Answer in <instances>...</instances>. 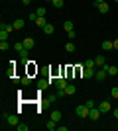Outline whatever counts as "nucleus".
Listing matches in <instances>:
<instances>
[{
  "instance_id": "nucleus-28",
  "label": "nucleus",
  "mask_w": 118,
  "mask_h": 131,
  "mask_svg": "<svg viewBox=\"0 0 118 131\" xmlns=\"http://www.w3.org/2000/svg\"><path fill=\"white\" fill-rule=\"evenodd\" d=\"M22 84H24V86H30V84H32V78H30L28 74H26V77H22Z\"/></svg>"
},
{
  "instance_id": "nucleus-22",
  "label": "nucleus",
  "mask_w": 118,
  "mask_h": 131,
  "mask_svg": "<svg viewBox=\"0 0 118 131\" xmlns=\"http://www.w3.org/2000/svg\"><path fill=\"white\" fill-rule=\"evenodd\" d=\"M53 31H55V27H53V24H47V26L43 27V33H47V35H51Z\"/></svg>"
},
{
  "instance_id": "nucleus-2",
  "label": "nucleus",
  "mask_w": 118,
  "mask_h": 131,
  "mask_svg": "<svg viewBox=\"0 0 118 131\" xmlns=\"http://www.w3.org/2000/svg\"><path fill=\"white\" fill-rule=\"evenodd\" d=\"M89 112H90V108H87V104H81V106L75 108V114L79 117H89Z\"/></svg>"
},
{
  "instance_id": "nucleus-1",
  "label": "nucleus",
  "mask_w": 118,
  "mask_h": 131,
  "mask_svg": "<svg viewBox=\"0 0 118 131\" xmlns=\"http://www.w3.org/2000/svg\"><path fill=\"white\" fill-rule=\"evenodd\" d=\"M2 119H4L8 125H14V127L20 123V119H18V115H16V114H2Z\"/></svg>"
},
{
  "instance_id": "nucleus-14",
  "label": "nucleus",
  "mask_w": 118,
  "mask_h": 131,
  "mask_svg": "<svg viewBox=\"0 0 118 131\" xmlns=\"http://www.w3.org/2000/svg\"><path fill=\"white\" fill-rule=\"evenodd\" d=\"M24 24H26V22H24L22 18H18V20H14V22H12V26H14V29H22Z\"/></svg>"
},
{
  "instance_id": "nucleus-39",
  "label": "nucleus",
  "mask_w": 118,
  "mask_h": 131,
  "mask_svg": "<svg viewBox=\"0 0 118 131\" xmlns=\"http://www.w3.org/2000/svg\"><path fill=\"white\" fill-rule=\"evenodd\" d=\"M114 117L118 119V108H114Z\"/></svg>"
},
{
  "instance_id": "nucleus-25",
  "label": "nucleus",
  "mask_w": 118,
  "mask_h": 131,
  "mask_svg": "<svg viewBox=\"0 0 118 131\" xmlns=\"http://www.w3.org/2000/svg\"><path fill=\"white\" fill-rule=\"evenodd\" d=\"M65 49H67V53H73L75 51V43L73 41H67V43H65Z\"/></svg>"
},
{
  "instance_id": "nucleus-23",
  "label": "nucleus",
  "mask_w": 118,
  "mask_h": 131,
  "mask_svg": "<svg viewBox=\"0 0 118 131\" xmlns=\"http://www.w3.org/2000/svg\"><path fill=\"white\" fill-rule=\"evenodd\" d=\"M85 67H87V69H96L95 59H87V61H85Z\"/></svg>"
},
{
  "instance_id": "nucleus-21",
  "label": "nucleus",
  "mask_w": 118,
  "mask_h": 131,
  "mask_svg": "<svg viewBox=\"0 0 118 131\" xmlns=\"http://www.w3.org/2000/svg\"><path fill=\"white\" fill-rule=\"evenodd\" d=\"M63 29H65V31H71V29H73V22H71V20H65V22H63Z\"/></svg>"
},
{
  "instance_id": "nucleus-6",
  "label": "nucleus",
  "mask_w": 118,
  "mask_h": 131,
  "mask_svg": "<svg viewBox=\"0 0 118 131\" xmlns=\"http://www.w3.org/2000/svg\"><path fill=\"white\" fill-rule=\"evenodd\" d=\"M98 110H101L102 114H106V112H112V106H110V102H108V100H102L101 104H98Z\"/></svg>"
},
{
  "instance_id": "nucleus-36",
  "label": "nucleus",
  "mask_w": 118,
  "mask_h": 131,
  "mask_svg": "<svg viewBox=\"0 0 118 131\" xmlns=\"http://www.w3.org/2000/svg\"><path fill=\"white\" fill-rule=\"evenodd\" d=\"M114 51H118V37L114 39Z\"/></svg>"
},
{
  "instance_id": "nucleus-37",
  "label": "nucleus",
  "mask_w": 118,
  "mask_h": 131,
  "mask_svg": "<svg viewBox=\"0 0 118 131\" xmlns=\"http://www.w3.org/2000/svg\"><path fill=\"white\" fill-rule=\"evenodd\" d=\"M102 2H104V0H95L93 4H95V6H98V4H102Z\"/></svg>"
},
{
  "instance_id": "nucleus-11",
  "label": "nucleus",
  "mask_w": 118,
  "mask_h": 131,
  "mask_svg": "<svg viewBox=\"0 0 118 131\" xmlns=\"http://www.w3.org/2000/svg\"><path fill=\"white\" fill-rule=\"evenodd\" d=\"M95 63H96V67H104V65H106L104 55H96V57H95Z\"/></svg>"
},
{
  "instance_id": "nucleus-8",
  "label": "nucleus",
  "mask_w": 118,
  "mask_h": 131,
  "mask_svg": "<svg viewBox=\"0 0 118 131\" xmlns=\"http://www.w3.org/2000/svg\"><path fill=\"white\" fill-rule=\"evenodd\" d=\"M101 114H102V112L98 110V106H96V108H90V112H89V117H90L93 121H96L98 117H101Z\"/></svg>"
},
{
  "instance_id": "nucleus-30",
  "label": "nucleus",
  "mask_w": 118,
  "mask_h": 131,
  "mask_svg": "<svg viewBox=\"0 0 118 131\" xmlns=\"http://www.w3.org/2000/svg\"><path fill=\"white\" fill-rule=\"evenodd\" d=\"M45 12H47V10H45L43 6H39L38 10H35V14H38V16H45Z\"/></svg>"
},
{
  "instance_id": "nucleus-4",
  "label": "nucleus",
  "mask_w": 118,
  "mask_h": 131,
  "mask_svg": "<svg viewBox=\"0 0 118 131\" xmlns=\"http://www.w3.org/2000/svg\"><path fill=\"white\" fill-rule=\"evenodd\" d=\"M106 71H104V69H102V67H96V72H95V78L98 82H102V80H106Z\"/></svg>"
},
{
  "instance_id": "nucleus-15",
  "label": "nucleus",
  "mask_w": 118,
  "mask_h": 131,
  "mask_svg": "<svg viewBox=\"0 0 118 131\" xmlns=\"http://www.w3.org/2000/svg\"><path fill=\"white\" fill-rule=\"evenodd\" d=\"M65 92H67V96H75V92H77V86H75V84H67Z\"/></svg>"
},
{
  "instance_id": "nucleus-26",
  "label": "nucleus",
  "mask_w": 118,
  "mask_h": 131,
  "mask_svg": "<svg viewBox=\"0 0 118 131\" xmlns=\"http://www.w3.org/2000/svg\"><path fill=\"white\" fill-rule=\"evenodd\" d=\"M14 49H16L18 53H20L22 49H26V45H24V41H18V43H14Z\"/></svg>"
},
{
  "instance_id": "nucleus-35",
  "label": "nucleus",
  "mask_w": 118,
  "mask_h": 131,
  "mask_svg": "<svg viewBox=\"0 0 118 131\" xmlns=\"http://www.w3.org/2000/svg\"><path fill=\"white\" fill-rule=\"evenodd\" d=\"M67 37H69V39H73V37H75V31H73V29H71V31H67Z\"/></svg>"
},
{
  "instance_id": "nucleus-20",
  "label": "nucleus",
  "mask_w": 118,
  "mask_h": 131,
  "mask_svg": "<svg viewBox=\"0 0 118 131\" xmlns=\"http://www.w3.org/2000/svg\"><path fill=\"white\" fill-rule=\"evenodd\" d=\"M61 112H57V110H53V112H51V119H55V121H61Z\"/></svg>"
},
{
  "instance_id": "nucleus-27",
  "label": "nucleus",
  "mask_w": 118,
  "mask_h": 131,
  "mask_svg": "<svg viewBox=\"0 0 118 131\" xmlns=\"http://www.w3.org/2000/svg\"><path fill=\"white\" fill-rule=\"evenodd\" d=\"M10 49V43L8 41H0V51H8Z\"/></svg>"
},
{
  "instance_id": "nucleus-18",
  "label": "nucleus",
  "mask_w": 118,
  "mask_h": 131,
  "mask_svg": "<svg viewBox=\"0 0 118 131\" xmlns=\"http://www.w3.org/2000/svg\"><path fill=\"white\" fill-rule=\"evenodd\" d=\"M35 26H39V27H45V26H47V20H45V16H39L38 20H35Z\"/></svg>"
},
{
  "instance_id": "nucleus-17",
  "label": "nucleus",
  "mask_w": 118,
  "mask_h": 131,
  "mask_svg": "<svg viewBox=\"0 0 118 131\" xmlns=\"http://www.w3.org/2000/svg\"><path fill=\"white\" fill-rule=\"evenodd\" d=\"M45 129H49V131L57 129V121H55V119H49L47 123H45Z\"/></svg>"
},
{
  "instance_id": "nucleus-5",
  "label": "nucleus",
  "mask_w": 118,
  "mask_h": 131,
  "mask_svg": "<svg viewBox=\"0 0 118 131\" xmlns=\"http://www.w3.org/2000/svg\"><path fill=\"white\" fill-rule=\"evenodd\" d=\"M102 69L106 71L108 77H116V74H118V67H116V65H104Z\"/></svg>"
},
{
  "instance_id": "nucleus-34",
  "label": "nucleus",
  "mask_w": 118,
  "mask_h": 131,
  "mask_svg": "<svg viewBox=\"0 0 118 131\" xmlns=\"http://www.w3.org/2000/svg\"><path fill=\"white\" fill-rule=\"evenodd\" d=\"M55 100H57V94H51L49 98H47V102H51V104H53V102H55Z\"/></svg>"
},
{
  "instance_id": "nucleus-31",
  "label": "nucleus",
  "mask_w": 118,
  "mask_h": 131,
  "mask_svg": "<svg viewBox=\"0 0 118 131\" xmlns=\"http://www.w3.org/2000/svg\"><path fill=\"white\" fill-rule=\"evenodd\" d=\"M38 14H35V12H32V14H30V16H28V20H30V22H35V20H38Z\"/></svg>"
},
{
  "instance_id": "nucleus-16",
  "label": "nucleus",
  "mask_w": 118,
  "mask_h": 131,
  "mask_svg": "<svg viewBox=\"0 0 118 131\" xmlns=\"http://www.w3.org/2000/svg\"><path fill=\"white\" fill-rule=\"evenodd\" d=\"M28 55H30V49H22L20 51V61H22V63H28Z\"/></svg>"
},
{
  "instance_id": "nucleus-32",
  "label": "nucleus",
  "mask_w": 118,
  "mask_h": 131,
  "mask_svg": "<svg viewBox=\"0 0 118 131\" xmlns=\"http://www.w3.org/2000/svg\"><path fill=\"white\" fill-rule=\"evenodd\" d=\"M110 94H112V98H118V86H112V90H110Z\"/></svg>"
},
{
  "instance_id": "nucleus-40",
  "label": "nucleus",
  "mask_w": 118,
  "mask_h": 131,
  "mask_svg": "<svg viewBox=\"0 0 118 131\" xmlns=\"http://www.w3.org/2000/svg\"><path fill=\"white\" fill-rule=\"evenodd\" d=\"M114 2H118V0H114Z\"/></svg>"
},
{
  "instance_id": "nucleus-13",
  "label": "nucleus",
  "mask_w": 118,
  "mask_h": 131,
  "mask_svg": "<svg viewBox=\"0 0 118 131\" xmlns=\"http://www.w3.org/2000/svg\"><path fill=\"white\" fill-rule=\"evenodd\" d=\"M102 49H104V51H112L114 49V41H108V39H106V41H102Z\"/></svg>"
},
{
  "instance_id": "nucleus-19",
  "label": "nucleus",
  "mask_w": 118,
  "mask_h": 131,
  "mask_svg": "<svg viewBox=\"0 0 118 131\" xmlns=\"http://www.w3.org/2000/svg\"><path fill=\"white\" fill-rule=\"evenodd\" d=\"M0 29H4V31L12 33V31H14V26H12V24H4V22H2V26H0Z\"/></svg>"
},
{
  "instance_id": "nucleus-41",
  "label": "nucleus",
  "mask_w": 118,
  "mask_h": 131,
  "mask_svg": "<svg viewBox=\"0 0 118 131\" xmlns=\"http://www.w3.org/2000/svg\"><path fill=\"white\" fill-rule=\"evenodd\" d=\"M47 2H51V0H47Z\"/></svg>"
},
{
  "instance_id": "nucleus-29",
  "label": "nucleus",
  "mask_w": 118,
  "mask_h": 131,
  "mask_svg": "<svg viewBox=\"0 0 118 131\" xmlns=\"http://www.w3.org/2000/svg\"><path fill=\"white\" fill-rule=\"evenodd\" d=\"M16 129H18V131H28L30 127L26 125V123H18V125H16Z\"/></svg>"
},
{
  "instance_id": "nucleus-10",
  "label": "nucleus",
  "mask_w": 118,
  "mask_h": 131,
  "mask_svg": "<svg viewBox=\"0 0 118 131\" xmlns=\"http://www.w3.org/2000/svg\"><path fill=\"white\" fill-rule=\"evenodd\" d=\"M49 84H51V80H49V78H41V80H38V88H39V90L47 88Z\"/></svg>"
},
{
  "instance_id": "nucleus-9",
  "label": "nucleus",
  "mask_w": 118,
  "mask_h": 131,
  "mask_svg": "<svg viewBox=\"0 0 118 131\" xmlns=\"http://www.w3.org/2000/svg\"><path fill=\"white\" fill-rule=\"evenodd\" d=\"M24 45H26V49H30V51H32V49L35 47V41H34V37H26V39H24Z\"/></svg>"
},
{
  "instance_id": "nucleus-12",
  "label": "nucleus",
  "mask_w": 118,
  "mask_h": 131,
  "mask_svg": "<svg viewBox=\"0 0 118 131\" xmlns=\"http://www.w3.org/2000/svg\"><path fill=\"white\" fill-rule=\"evenodd\" d=\"M96 8H98V12H101V14H108V12H110V6H108L106 2H102V4H98Z\"/></svg>"
},
{
  "instance_id": "nucleus-24",
  "label": "nucleus",
  "mask_w": 118,
  "mask_h": 131,
  "mask_svg": "<svg viewBox=\"0 0 118 131\" xmlns=\"http://www.w3.org/2000/svg\"><path fill=\"white\" fill-rule=\"evenodd\" d=\"M63 4H65V0H51V6H53V8H63Z\"/></svg>"
},
{
  "instance_id": "nucleus-33",
  "label": "nucleus",
  "mask_w": 118,
  "mask_h": 131,
  "mask_svg": "<svg viewBox=\"0 0 118 131\" xmlns=\"http://www.w3.org/2000/svg\"><path fill=\"white\" fill-rule=\"evenodd\" d=\"M85 104H87V108H96V104H95V100H87V102H85Z\"/></svg>"
},
{
  "instance_id": "nucleus-38",
  "label": "nucleus",
  "mask_w": 118,
  "mask_h": 131,
  "mask_svg": "<svg viewBox=\"0 0 118 131\" xmlns=\"http://www.w3.org/2000/svg\"><path fill=\"white\" fill-rule=\"evenodd\" d=\"M30 2H32V0H22V4H24V6H28Z\"/></svg>"
},
{
  "instance_id": "nucleus-3",
  "label": "nucleus",
  "mask_w": 118,
  "mask_h": 131,
  "mask_svg": "<svg viewBox=\"0 0 118 131\" xmlns=\"http://www.w3.org/2000/svg\"><path fill=\"white\" fill-rule=\"evenodd\" d=\"M67 80H69L67 77H61V78H55V80H53V84H55L57 90H65V88H67Z\"/></svg>"
},
{
  "instance_id": "nucleus-7",
  "label": "nucleus",
  "mask_w": 118,
  "mask_h": 131,
  "mask_svg": "<svg viewBox=\"0 0 118 131\" xmlns=\"http://www.w3.org/2000/svg\"><path fill=\"white\" fill-rule=\"evenodd\" d=\"M95 72H96V69H87V67H85V69H81V77L83 78H93Z\"/></svg>"
}]
</instances>
